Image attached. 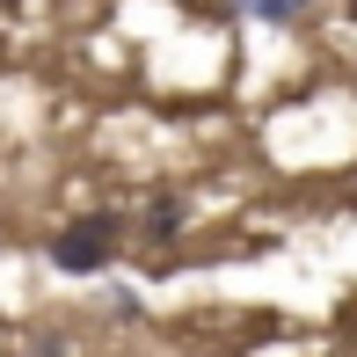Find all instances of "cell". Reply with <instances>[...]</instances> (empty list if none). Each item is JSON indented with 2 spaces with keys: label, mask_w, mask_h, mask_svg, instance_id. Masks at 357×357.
Wrapping results in <instances>:
<instances>
[{
  "label": "cell",
  "mask_w": 357,
  "mask_h": 357,
  "mask_svg": "<svg viewBox=\"0 0 357 357\" xmlns=\"http://www.w3.org/2000/svg\"><path fill=\"white\" fill-rule=\"evenodd\" d=\"M117 248H124V219H117V212H88V219L59 226L52 263H59V270H73V278H88V270L117 263Z\"/></svg>",
  "instance_id": "1"
},
{
  "label": "cell",
  "mask_w": 357,
  "mask_h": 357,
  "mask_svg": "<svg viewBox=\"0 0 357 357\" xmlns=\"http://www.w3.org/2000/svg\"><path fill=\"white\" fill-rule=\"evenodd\" d=\"M175 234H183V204H175V197H153V204H146V241L160 248V241H175Z\"/></svg>",
  "instance_id": "2"
}]
</instances>
